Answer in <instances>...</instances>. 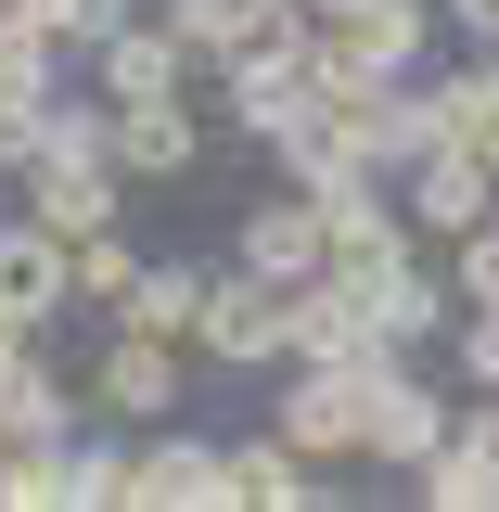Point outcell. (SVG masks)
Instances as JSON below:
<instances>
[{
  "mask_svg": "<svg viewBox=\"0 0 499 512\" xmlns=\"http://www.w3.org/2000/svg\"><path fill=\"white\" fill-rule=\"evenodd\" d=\"M90 397H103V410H128V423H141V410H167V397H180V359H167V333H141V320H128V346L90 372Z\"/></svg>",
  "mask_w": 499,
  "mask_h": 512,
  "instance_id": "10",
  "label": "cell"
},
{
  "mask_svg": "<svg viewBox=\"0 0 499 512\" xmlns=\"http://www.w3.org/2000/svg\"><path fill=\"white\" fill-rule=\"evenodd\" d=\"M231 116L269 128V141H282L295 116H320V64H308V39H295V52H282V39H244V52H231Z\"/></svg>",
  "mask_w": 499,
  "mask_h": 512,
  "instance_id": "2",
  "label": "cell"
},
{
  "mask_svg": "<svg viewBox=\"0 0 499 512\" xmlns=\"http://www.w3.org/2000/svg\"><path fill=\"white\" fill-rule=\"evenodd\" d=\"M116 308L141 320V333H192V320H205V269H141Z\"/></svg>",
  "mask_w": 499,
  "mask_h": 512,
  "instance_id": "16",
  "label": "cell"
},
{
  "mask_svg": "<svg viewBox=\"0 0 499 512\" xmlns=\"http://www.w3.org/2000/svg\"><path fill=\"white\" fill-rule=\"evenodd\" d=\"M359 397H372V359H320V372L282 397V436L295 448H359Z\"/></svg>",
  "mask_w": 499,
  "mask_h": 512,
  "instance_id": "6",
  "label": "cell"
},
{
  "mask_svg": "<svg viewBox=\"0 0 499 512\" xmlns=\"http://www.w3.org/2000/svg\"><path fill=\"white\" fill-rule=\"evenodd\" d=\"M52 295H64V244H52V231H0V308L39 320Z\"/></svg>",
  "mask_w": 499,
  "mask_h": 512,
  "instance_id": "13",
  "label": "cell"
},
{
  "mask_svg": "<svg viewBox=\"0 0 499 512\" xmlns=\"http://www.w3.org/2000/svg\"><path fill=\"white\" fill-rule=\"evenodd\" d=\"M423 500H436V512H499V423L423 448Z\"/></svg>",
  "mask_w": 499,
  "mask_h": 512,
  "instance_id": "9",
  "label": "cell"
},
{
  "mask_svg": "<svg viewBox=\"0 0 499 512\" xmlns=\"http://www.w3.org/2000/svg\"><path fill=\"white\" fill-rule=\"evenodd\" d=\"M64 500H128V461L116 448H77V461H64Z\"/></svg>",
  "mask_w": 499,
  "mask_h": 512,
  "instance_id": "19",
  "label": "cell"
},
{
  "mask_svg": "<svg viewBox=\"0 0 499 512\" xmlns=\"http://www.w3.org/2000/svg\"><path fill=\"white\" fill-rule=\"evenodd\" d=\"M410 218H423V231H474V218H499V167L474 154V141H423V154H410Z\"/></svg>",
  "mask_w": 499,
  "mask_h": 512,
  "instance_id": "3",
  "label": "cell"
},
{
  "mask_svg": "<svg viewBox=\"0 0 499 512\" xmlns=\"http://www.w3.org/2000/svg\"><path fill=\"white\" fill-rule=\"evenodd\" d=\"M295 346H308V359H384V320H372L359 282L320 269V282H295Z\"/></svg>",
  "mask_w": 499,
  "mask_h": 512,
  "instance_id": "5",
  "label": "cell"
},
{
  "mask_svg": "<svg viewBox=\"0 0 499 512\" xmlns=\"http://www.w3.org/2000/svg\"><path fill=\"white\" fill-rule=\"evenodd\" d=\"M231 500H256V512H308L320 487H308V448L282 436V448H244V461H231Z\"/></svg>",
  "mask_w": 499,
  "mask_h": 512,
  "instance_id": "14",
  "label": "cell"
},
{
  "mask_svg": "<svg viewBox=\"0 0 499 512\" xmlns=\"http://www.w3.org/2000/svg\"><path fill=\"white\" fill-rule=\"evenodd\" d=\"M461 372H474V384H499V308H474V333H461Z\"/></svg>",
  "mask_w": 499,
  "mask_h": 512,
  "instance_id": "20",
  "label": "cell"
},
{
  "mask_svg": "<svg viewBox=\"0 0 499 512\" xmlns=\"http://www.w3.org/2000/svg\"><path fill=\"white\" fill-rule=\"evenodd\" d=\"M128 500L141 512H218L231 500V461L218 448H154V461H128Z\"/></svg>",
  "mask_w": 499,
  "mask_h": 512,
  "instance_id": "8",
  "label": "cell"
},
{
  "mask_svg": "<svg viewBox=\"0 0 499 512\" xmlns=\"http://www.w3.org/2000/svg\"><path fill=\"white\" fill-rule=\"evenodd\" d=\"M333 39L372 64V77H410L423 39H436V0H346V26H333Z\"/></svg>",
  "mask_w": 499,
  "mask_h": 512,
  "instance_id": "7",
  "label": "cell"
},
{
  "mask_svg": "<svg viewBox=\"0 0 499 512\" xmlns=\"http://www.w3.org/2000/svg\"><path fill=\"white\" fill-rule=\"evenodd\" d=\"M244 269H269V282H320V205H256Z\"/></svg>",
  "mask_w": 499,
  "mask_h": 512,
  "instance_id": "12",
  "label": "cell"
},
{
  "mask_svg": "<svg viewBox=\"0 0 499 512\" xmlns=\"http://www.w3.org/2000/svg\"><path fill=\"white\" fill-rule=\"evenodd\" d=\"M448 13H461V26H474V39L499 52V0H448Z\"/></svg>",
  "mask_w": 499,
  "mask_h": 512,
  "instance_id": "21",
  "label": "cell"
},
{
  "mask_svg": "<svg viewBox=\"0 0 499 512\" xmlns=\"http://www.w3.org/2000/svg\"><path fill=\"white\" fill-rule=\"evenodd\" d=\"M103 90H116V103H167V90H180V39H116V52H103Z\"/></svg>",
  "mask_w": 499,
  "mask_h": 512,
  "instance_id": "17",
  "label": "cell"
},
{
  "mask_svg": "<svg viewBox=\"0 0 499 512\" xmlns=\"http://www.w3.org/2000/svg\"><path fill=\"white\" fill-rule=\"evenodd\" d=\"M116 167H141V180L192 167V116H180V103H128V128H116Z\"/></svg>",
  "mask_w": 499,
  "mask_h": 512,
  "instance_id": "15",
  "label": "cell"
},
{
  "mask_svg": "<svg viewBox=\"0 0 499 512\" xmlns=\"http://www.w3.org/2000/svg\"><path fill=\"white\" fill-rule=\"evenodd\" d=\"M218 359H269V346H295V282H269V269H231V282H205V320H192Z\"/></svg>",
  "mask_w": 499,
  "mask_h": 512,
  "instance_id": "1",
  "label": "cell"
},
{
  "mask_svg": "<svg viewBox=\"0 0 499 512\" xmlns=\"http://www.w3.org/2000/svg\"><path fill=\"white\" fill-rule=\"evenodd\" d=\"M461 295H474V308H499V218H474V231H461Z\"/></svg>",
  "mask_w": 499,
  "mask_h": 512,
  "instance_id": "18",
  "label": "cell"
},
{
  "mask_svg": "<svg viewBox=\"0 0 499 512\" xmlns=\"http://www.w3.org/2000/svg\"><path fill=\"white\" fill-rule=\"evenodd\" d=\"M436 436H448V410H436V397H423L410 372H397V359H372V397H359V448L423 474V448H436Z\"/></svg>",
  "mask_w": 499,
  "mask_h": 512,
  "instance_id": "4",
  "label": "cell"
},
{
  "mask_svg": "<svg viewBox=\"0 0 499 512\" xmlns=\"http://www.w3.org/2000/svg\"><path fill=\"white\" fill-rule=\"evenodd\" d=\"M359 295H372L384 346H410V333H436V320H448V295L423 282V269H410V244H397V256H372V269H359Z\"/></svg>",
  "mask_w": 499,
  "mask_h": 512,
  "instance_id": "11",
  "label": "cell"
}]
</instances>
